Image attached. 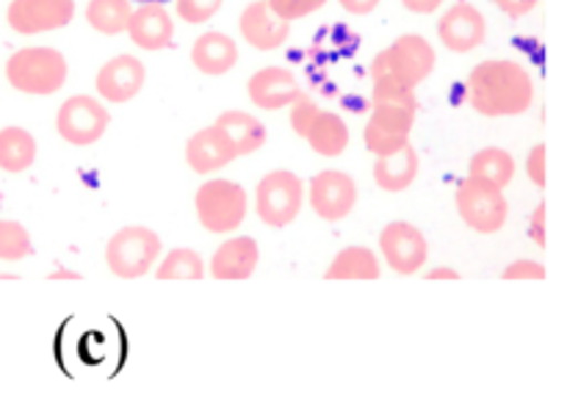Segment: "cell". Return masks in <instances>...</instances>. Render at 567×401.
<instances>
[{
    "label": "cell",
    "mask_w": 567,
    "mask_h": 401,
    "mask_svg": "<svg viewBox=\"0 0 567 401\" xmlns=\"http://www.w3.org/2000/svg\"><path fill=\"white\" fill-rule=\"evenodd\" d=\"M266 3H269V9L275 11L277 17H282L286 22H293L324 9L327 0H266Z\"/></svg>",
    "instance_id": "32"
},
{
    "label": "cell",
    "mask_w": 567,
    "mask_h": 401,
    "mask_svg": "<svg viewBox=\"0 0 567 401\" xmlns=\"http://www.w3.org/2000/svg\"><path fill=\"white\" fill-rule=\"evenodd\" d=\"M419 109L402 103H374L365 122L363 144L371 155H388L410 144Z\"/></svg>",
    "instance_id": "9"
},
{
    "label": "cell",
    "mask_w": 567,
    "mask_h": 401,
    "mask_svg": "<svg viewBox=\"0 0 567 401\" xmlns=\"http://www.w3.org/2000/svg\"><path fill=\"white\" fill-rule=\"evenodd\" d=\"M435 64L437 55L430 39H424L421 33H402L399 39H393L391 48L374 55L371 81L388 78V81H396L408 89H419L435 72Z\"/></svg>",
    "instance_id": "3"
},
{
    "label": "cell",
    "mask_w": 567,
    "mask_h": 401,
    "mask_svg": "<svg viewBox=\"0 0 567 401\" xmlns=\"http://www.w3.org/2000/svg\"><path fill=\"white\" fill-rule=\"evenodd\" d=\"M221 6H225V0H175L177 17L188 25H205L219 14Z\"/></svg>",
    "instance_id": "31"
},
{
    "label": "cell",
    "mask_w": 567,
    "mask_h": 401,
    "mask_svg": "<svg viewBox=\"0 0 567 401\" xmlns=\"http://www.w3.org/2000/svg\"><path fill=\"white\" fill-rule=\"evenodd\" d=\"M468 105L482 116H520L535 105V78L520 61L487 59L465 81Z\"/></svg>",
    "instance_id": "1"
},
{
    "label": "cell",
    "mask_w": 567,
    "mask_h": 401,
    "mask_svg": "<svg viewBox=\"0 0 567 401\" xmlns=\"http://www.w3.org/2000/svg\"><path fill=\"white\" fill-rule=\"evenodd\" d=\"M454 203H457L460 219L471 230L482 233V236H493V233L504 230L509 219V203L504 197V188L476 181V177H465L460 183Z\"/></svg>",
    "instance_id": "7"
},
{
    "label": "cell",
    "mask_w": 567,
    "mask_h": 401,
    "mask_svg": "<svg viewBox=\"0 0 567 401\" xmlns=\"http://www.w3.org/2000/svg\"><path fill=\"white\" fill-rule=\"evenodd\" d=\"M493 3L498 6V11H504L507 17H513V20H520V17L532 14L540 0H493Z\"/></svg>",
    "instance_id": "37"
},
{
    "label": "cell",
    "mask_w": 567,
    "mask_h": 401,
    "mask_svg": "<svg viewBox=\"0 0 567 401\" xmlns=\"http://www.w3.org/2000/svg\"><path fill=\"white\" fill-rule=\"evenodd\" d=\"M338 3H341V9L349 11V14L363 17V14H371L382 0H338Z\"/></svg>",
    "instance_id": "38"
},
{
    "label": "cell",
    "mask_w": 567,
    "mask_h": 401,
    "mask_svg": "<svg viewBox=\"0 0 567 401\" xmlns=\"http://www.w3.org/2000/svg\"><path fill=\"white\" fill-rule=\"evenodd\" d=\"M194 210L199 225L216 236L236 233L249 210L247 188L236 181H205L194 194Z\"/></svg>",
    "instance_id": "5"
},
{
    "label": "cell",
    "mask_w": 567,
    "mask_h": 401,
    "mask_svg": "<svg viewBox=\"0 0 567 401\" xmlns=\"http://www.w3.org/2000/svg\"><path fill=\"white\" fill-rule=\"evenodd\" d=\"M111 125V114L103 100L92 94H72L61 103L55 114V131L72 147H92L105 136Z\"/></svg>",
    "instance_id": "8"
},
{
    "label": "cell",
    "mask_w": 567,
    "mask_h": 401,
    "mask_svg": "<svg viewBox=\"0 0 567 401\" xmlns=\"http://www.w3.org/2000/svg\"><path fill=\"white\" fill-rule=\"evenodd\" d=\"M236 147L219 125H208L186 142V164L197 175H214L236 161Z\"/></svg>",
    "instance_id": "18"
},
{
    "label": "cell",
    "mask_w": 567,
    "mask_h": 401,
    "mask_svg": "<svg viewBox=\"0 0 567 401\" xmlns=\"http://www.w3.org/2000/svg\"><path fill=\"white\" fill-rule=\"evenodd\" d=\"M504 280H546L548 271L540 260H529V258H520L513 260V264L504 269Z\"/></svg>",
    "instance_id": "34"
},
{
    "label": "cell",
    "mask_w": 567,
    "mask_h": 401,
    "mask_svg": "<svg viewBox=\"0 0 567 401\" xmlns=\"http://www.w3.org/2000/svg\"><path fill=\"white\" fill-rule=\"evenodd\" d=\"M288 109H291V131L297 133L299 138H305V133H308V127H310V122L316 120V114H319V105H316V100L310 97V94H299L297 100H293L291 105H288Z\"/></svg>",
    "instance_id": "33"
},
{
    "label": "cell",
    "mask_w": 567,
    "mask_h": 401,
    "mask_svg": "<svg viewBox=\"0 0 567 401\" xmlns=\"http://www.w3.org/2000/svg\"><path fill=\"white\" fill-rule=\"evenodd\" d=\"M468 177L493 183L498 188H507L515 177V158L502 147L480 150L468 161Z\"/></svg>",
    "instance_id": "26"
},
{
    "label": "cell",
    "mask_w": 567,
    "mask_h": 401,
    "mask_svg": "<svg viewBox=\"0 0 567 401\" xmlns=\"http://www.w3.org/2000/svg\"><path fill=\"white\" fill-rule=\"evenodd\" d=\"M305 197L319 219L343 222L358 205V183L347 172L324 169L310 177Z\"/></svg>",
    "instance_id": "10"
},
{
    "label": "cell",
    "mask_w": 567,
    "mask_h": 401,
    "mask_svg": "<svg viewBox=\"0 0 567 401\" xmlns=\"http://www.w3.org/2000/svg\"><path fill=\"white\" fill-rule=\"evenodd\" d=\"M192 64L203 75L219 78L227 75L238 64V44L230 33L205 31L192 44Z\"/></svg>",
    "instance_id": "20"
},
{
    "label": "cell",
    "mask_w": 567,
    "mask_h": 401,
    "mask_svg": "<svg viewBox=\"0 0 567 401\" xmlns=\"http://www.w3.org/2000/svg\"><path fill=\"white\" fill-rule=\"evenodd\" d=\"M238 31H241L244 42L249 48L269 53V50L282 48L288 42V37H291V22L277 17L266 0H252L241 11V17H238Z\"/></svg>",
    "instance_id": "15"
},
{
    "label": "cell",
    "mask_w": 567,
    "mask_h": 401,
    "mask_svg": "<svg viewBox=\"0 0 567 401\" xmlns=\"http://www.w3.org/2000/svg\"><path fill=\"white\" fill-rule=\"evenodd\" d=\"M48 280H83L78 271H70V269H59V271H50Z\"/></svg>",
    "instance_id": "41"
},
{
    "label": "cell",
    "mask_w": 567,
    "mask_h": 401,
    "mask_svg": "<svg viewBox=\"0 0 567 401\" xmlns=\"http://www.w3.org/2000/svg\"><path fill=\"white\" fill-rule=\"evenodd\" d=\"M70 64L55 48H20L6 59V81L14 92L48 97L64 89Z\"/></svg>",
    "instance_id": "2"
},
{
    "label": "cell",
    "mask_w": 567,
    "mask_h": 401,
    "mask_svg": "<svg viewBox=\"0 0 567 401\" xmlns=\"http://www.w3.org/2000/svg\"><path fill=\"white\" fill-rule=\"evenodd\" d=\"M33 241L25 225L14 219H0V260L3 264H20L31 258Z\"/></svg>",
    "instance_id": "29"
},
{
    "label": "cell",
    "mask_w": 567,
    "mask_h": 401,
    "mask_svg": "<svg viewBox=\"0 0 567 401\" xmlns=\"http://www.w3.org/2000/svg\"><path fill=\"white\" fill-rule=\"evenodd\" d=\"M380 253L396 275H415L430 258V244L410 222H391L380 233Z\"/></svg>",
    "instance_id": "12"
},
{
    "label": "cell",
    "mask_w": 567,
    "mask_h": 401,
    "mask_svg": "<svg viewBox=\"0 0 567 401\" xmlns=\"http://www.w3.org/2000/svg\"><path fill=\"white\" fill-rule=\"evenodd\" d=\"M133 3H166V0H133Z\"/></svg>",
    "instance_id": "42"
},
{
    "label": "cell",
    "mask_w": 567,
    "mask_h": 401,
    "mask_svg": "<svg viewBox=\"0 0 567 401\" xmlns=\"http://www.w3.org/2000/svg\"><path fill=\"white\" fill-rule=\"evenodd\" d=\"M382 264L374 249L347 247L332 258L324 280H380Z\"/></svg>",
    "instance_id": "25"
},
{
    "label": "cell",
    "mask_w": 567,
    "mask_h": 401,
    "mask_svg": "<svg viewBox=\"0 0 567 401\" xmlns=\"http://www.w3.org/2000/svg\"><path fill=\"white\" fill-rule=\"evenodd\" d=\"M161 253H164V244L158 233L142 225H127L105 244V266L120 280H138L155 269Z\"/></svg>",
    "instance_id": "4"
},
{
    "label": "cell",
    "mask_w": 567,
    "mask_h": 401,
    "mask_svg": "<svg viewBox=\"0 0 567 401\" xmlns=\"http://www.w3.org/2000/svg\"><path fill=\"white\" fill-rule=\"evenodd\" d=\"M247 94L260 111H280L288 109L302 94V89H299L297 75L286 66H264L249 75Z\"/></svg>",
    "instance_id": "16"
},
{
    "label": "cell",
    "mask_w": 567,
    "mask_h": 401,
    "mask_svg": "<svg viewBox=\"0 0 567 401\" xmlns=\"http://www.w3.org/2000/svg\"><path fill=\"white\" fill-rule=\"evenodd\" d=\"M133 14V0H89L86 22L103 37H120L127 31Z\"/></svg>",
    "instance_id": "27"
},
{
    "label": "cell",
    "mask_w": 567,
    "mask_h": 401,
    "mask_svg": "<svg viewBox=\"0 0 567 401\" xmlns=\"http://www.w3.org/2000/svg\"><path fill=\"white\" fill-rule=\"evenodd\" d=\"M214 125H219L225 131V136L230 138L233 147H236L238 158L244 155L258 153L266 144V125L258 120V116L247 114V111H225V114L216 116Z\"/></svg>",
    "instance_id": "23"
},
{
    "label": "cell",
    "mask_w": 567,
    "mask_h": 401,
    "mask_svg": "<svg viewBox=\"0 0 567 401\" xmlns=\"http://www.w3.org/2000/svg\"><path fill=\"white\" fill-rule=\"evenodd\" d=\"M260 264V247L252 236H233L216 247L208 275L214 280H249Z\"/></svg>",
    "instance_id": "19"
},
{
    "label": "cell",
    "mask_w": 567,
    "mask_h": 401,
    "mask_svg": "<svg viewBox=\"0 0 567 401\" xmlns=\"http://www.w3.org/2000/svg\"><path fill=\"white\" fill-rule=\"evenodd\" d=\"M546 216H548L546 203H540V205H537V208H535V214H532V222H529V238H532V241H535L540 249L548 247V238H546Z\"/></svg>",
    "instance_id": "36"
},
{
    "label": "cell",
    "mask_w": 567,
    "mask_h": 401,
    "mask_svg": "<svg viewBox=\"0 0 567 401\" xmlns=\"http://www.w3.org/2000/svg\"><path fill=\"white\" fill-rule=\"evenodd\" d=\"M546 158H548L546 144H535L529 153V158H526V175H529V181L535 183L537 188H546V183H548Z\"/></svg>",
    "instance_id": "35"
},
{
    "label": "cell",
    "mask_w": 567,
    "mask_h": 401,
    "mask_svg": "<svg viewBox=\"0 0 567 401\" xmlns=\"http://www.w3.org/2000/svg\"><path fill=\"white\" fill-rule=\"evenodd\" d=\"M37 138L31 131L20 125L0 127V169L9 175H20L28 172L37 161Z\"/></svg>",
    "instance_id": "24"
},
{
    "label": "cell",
    "mask_w": 567,
    "mask_h": 401,
    "mask_svg": "<svg viewBox=\"0 0 567 401\" xmlns=\"http://www.w3.org/2000/svg\"><path fill=\"white\" fill-rule=\"evenodd\" d=\"M305 142L321 158H338L349 147V127L343 116L336 114V111H319L316 120L310 122L308 133H305Z\"/></svg>",
    "instance_id": "22"
},
{
    "label": "cell",
    "mask_w": 567,
    "mask_h": 401,
    "mask_svg": "<svg viewBox=\"0 0 567 401\" xmlns=\"http://www.w3.org/2000/svg\"><path fill=\"white\" fill-rule=\"evenodd\" d=\"M426 280H460V275L454 269H449V266H441V269L430 271V275H426Z\"/></svg>",
    "instance_id": "40"
},
{
    "label": "cell",
    "mask_w": 567,
    "mask_h": 401,
    "mask_svg": "<svg viewBox=\"0 0 567 401\" xmlns=\"http://www.w3.org/2000/svg\"><path fill=\"white\" fill-rule=\"evenodd\" d=\"M374 103H402L419 109V97H415V89L402 86L396 81H388V78H377L371 81V105Z\"/></svg>",
    "instance_id": "30"
},
{
    "label": "cell",
    "mask_w": 567,
    "mask_h": 401,
    "mask_svg": "<svg viewBox=\"0 0 567 401\" xmlns=\"http://www.w3.org/2000/svg\"><path fill=\"white\" fill-rule=\"evenodd\" d=\"M72 17H75V0H11L6 9V22L22 37L59 31L70 25Z\"/></svg>",
    "instance_id": "11"
},
{
    "label": "cell",
    "mask_w": 567,
    "mask_h": 401,
    "mask_svg": "<svg viewBox=\"0 0 567 401\" xmlns=\"http://www.w3.org/2000/svg\"><path fill=\"white\" fill-rule=\"evenodd\" d=\"M437 37L452 53H471L487 37V20L476 6L457 3L437 20Z\"/></svg>",
    "instance_id": "14"
},
{
    "label": "cell",
    "mask_w": 567,
    "mask_h": 401,
    "mask_svg": "<svg viewBox=\"0 0 567 401\" xmlns=\"http://www.w3.org/2000/svg\"><path fill=\"white\" fill-rule=\"evenodd\" d=\"M421 158L415 153L413 144H404L402 150L388 155H377L374 161V183L382 192H408L415 181H419Z\"/></svg>",
    "instance_id": "21"
},
{
    "label": "cell",
    "mask_w": 567,
    "mask_h": 401,
    "mask_svg": "<svg viewBox=\"0 0 567 401\" xmlns=\"http://www.w3.org/2000/svg\"><path fill=\"white\" fill-rule=\"evenodd\" d=\"M205 275H208V269H205L203 255L186 247L169 249V255L158 258V264H155L158 280H203Z\"/></svg>",
    "instance_id": "28"
},
{
    "label": "cell",
    "mask_w": 567,
    "mask_h": 401,
    "mask_svg": "<svg viewBox=\"0 0 567 401\" xmlns=\"http://www.w3.org/2000/svg\"><path fill=\"white\" fill-rule=\"evenodd\" d=\"M125 33L136 48L155 53V50H164L172 44V39H175V20H172L169 9L164 3H138L133 6Z\"/></svg>",
    "instance_id": "17"
},
{
    "label": "cell",
    "mask_w": 567,
    "mask_h": 401,
    "mask_svg": "<svg viewBox=\"0 0 567 401\" xmlns=\"http://www.w3.org/2000/svg\"><path fill=\"white\" fill-rule=\"evenodd\" d=\"M402 3L413 14H435V9H441L443 0H402Z\"/></svg>",
    "instance_id": "39"
},
{
    "label": "cell",
    "mask_w": 567,
    "mask_h": 401,
    "mask_svg": "<svg viewBox=\"0 0 567 401\" xmlns=\"http://www.w3.org/2000/svg\"><path fill=\"white\" fill-rule=\"evenodd\" d=\"M144 83H147V70H144L142 59L131 53L109 59L97 70V78H94V89H97L100 100L114 105L131 103L142 92Z\"/></svg>",
    "instance_id": "13"
},
{
    "label": "cell",
    "mask_w": 567,
    "mask_h": 401,
    "mask_svg": "<svg viewBox=\"0 0 567 401\" xmlns=\"http://www.w3.org/2000/svg\"><path fill=\"white\" fill-rule=\"evenodd\" d=\"M302 205L305 183L291 169L269 172L255 186V214L266 227L282 230V227L293 225L297 216L302 214Z\"/></svg>",
    "instance_id": "6"
}]
</instances>
